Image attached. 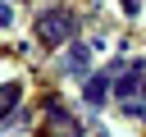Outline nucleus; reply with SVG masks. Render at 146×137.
Returning a JSON list of instances; mask_svg holds the SVG:
<instances>
[{
	"label": "nucleus",
	"mask_w": 146,
	"mask_h": 137,
	"mask_svg": "<svg viewBox=\"0 0 146 137\" xmlns=\"http://www.w3.org/2000/svg\"><path fill=\"white\" fill-rule=\"evenodd\" d=\"M68 37H73V14H64V9L36 14V41L41 46H64Z\"/></svg>",
	"instance_id": "obj_1"
},
{
	"label": "nucleus",
	"mask_w": 146,
	"mask_h": 137,
	"mask_svg": "<svg viewBox=\"0 0 146 137\" xmlns=\"http://www.w3.org/2000/svg\"><path fill=\"white\" fill-rule=\"evenodd\" d=\"M110 91H114V73H100V78H91V82H87V91H82V96H87V105H105V96H110Z\"/></svg>",
	"instance_id": "obj_2"
},
{
	"label": "nucleus",
	"mask_w": 146,
	"mask_h": 137,
	"mask_svg": "<svg viewBox=\"0 0 146 137\" xmlns=\"http://www.w3.org/2000/svg\"><path fill=\"white\" fill-rule=\"evenodd\" d=\"M18 82H0V119H9L14 110H18Z\"/></svg>",
	"instance_id": "obj_3"
},
{
	"label": "nucleus",
	"mask_w": 146,
	"mask_h": 137,
	"mask_svg": "<svg viewBox=\"0 0 146 137\" xmlns=\"http://www.w3.org/2000/svg\"><path fill=\"white\" fill-rule=\"evenodd\" d=\"M68 68H73L78 78L87 73V46H73V55H68Z\"/></svg>",
	"instance_id": "obj_4"
},
{
	"label": "nucleus",
	"mask_w": 146,
	"mask_h": 137,
	"mask_svg": "<svg viewBox=\"0 0 146 137\" xmlns=\"http://www.w3.org/2000/svg\"><path fill=\"white\" fill-rule=\"evenodd\" d=\"M9 23H14V9H9V5H0V27H9Z\"/></svg>",
	"instance_id": "obj_5"
},
{
	"label": "nucleus",
	"mask_w": 146,
	"mask_h": 137,
	"mask_svg": "<svg viewBox=\"0 0 146 137\" xmlns=\"http://www.w3.org/2000/svg\"><path fill=\"white\" fill-rule=\"evenodd\" d=\"M123 9H128V14H137V0H123Z\"/></svg>",
	"instance_id": "obj_6"
},
{
	"label": "nucleus",
	"mask_w": 146,
	"mask_h": 137,
	"mask_svg": "<svg viewBox=\"0 0 146 137\" xmlns=\"http://www.w3.org/2000/svg\"><path fill=\"white\" fill-rule=\"evenodd\" d=\"M141 96H146V73H141Z\"/></svg>",
	"instance_id": "obj_7"
}]
</instances>
